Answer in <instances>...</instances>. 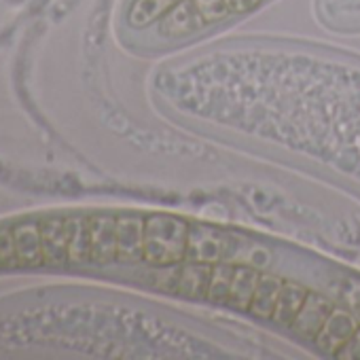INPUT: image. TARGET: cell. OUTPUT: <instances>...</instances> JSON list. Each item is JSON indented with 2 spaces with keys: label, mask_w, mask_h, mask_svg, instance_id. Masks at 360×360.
Masks as SVG:
<instances>
[{
  "label": "cell",
  "mask_w": 360,
  "mask_h": 360,
  "mask_svg": "<svg viewBox=\"0 0 360 360\" xmlns=\"http://www.w3.org/2000/svg\"><path fill=\"white\" fill-rule=\"evenodd\" d=\"M191 223L174 214H148L144 223V263L174 267L187 259Z\"/></svg>",
  "instance_id": "cell-1"
},
{
  "label": "cell",
  "mask_w": 360,
  "mask_h": 360,
  "mask_svg": "<svg viewBox=\"0 0 360 360\" xmlns=\"http://www.w3.org/2000/svg\"><path fill=\"white\" fill-rule=\"evenodd\" d=\"M333 311V303L318 295V292H311L307 295L303 307L299 309V314L295 316V320L290 322V330L297 333L299 337H305V339H316V335L320 333V328L324 326L328 314Z\"/></svg>",
  "instance_id": "cell-7"
},
{
  "label": "cell",
  "mask_w": 360,
  "mask_h": 360,
  "mask_svg": "<svg viewBox=\"0 0 360 360\" xmlns=\"http://www.w3.org/2000/svg\"><path fill=\"white\" fill-rule=\"evenodd\" d=\"M195 11L200 13L204 26H212V24H219L223 20H227L231 15L229 7L225 0H191Z\"/></svg>",
  "instance_id": "cell-14"
},
{
  "label": "cell",
  "mask_w": 360,
  "mask_h": 360,
  "mask_svg": "<svg viewBox=\"0 0 360 360\" xmlns=\"http://www.w3.org/2000/svg\"><path fill=\"white\" fill-rule=\"evenodd\" d=\"M358 314H360V305H358Z\"/></svg>",
  "instance_id": "cell-17"
},
{
  "label": "cell",
  "mask_w": 360,
  "mask_h": 360,
  "mask_svg": "<svg viewBox=\"0 0 360 360\" xmlns=\"http://www.w3.org/2000/svg\"><path fill=\"white\" fill-rule=\"evenodd\" d=\"M231 15H238V13H248L252 9H257L263 0H225Z\"/></svg>",
  "instance_id": "cell-16"
},
{
  "label": "cell",
  "mask_w": 360,
  "mask_h": 360,
  "mask_svg": "<svg viewBox=\"0 0 360 360\" xmlns=\"http://www.w3.org/2000/svg\"><path fill=\"white\" fill-rule=\"evenodd\" d=\"M282 282L284 280H280L276 276L261 274L248 314L257 316V318H263V320H271L276 303H278V295H280V288H282Z\"/></svg>",
  "instance_id": "cell-11"
},
{
  "label": "cell",
  "mask_w": 360,
  "mask_h": 360,
  "mask_svg": "<svg viewBox=\"0 0 360 360\" xmlns=\"http://www.w3.org/2000/svg\"><path fill=\"white\" fill-rule=\"evenodd\" d=\"M176 3H180V0H134L127 13V22L134 28H148L159 22Z\"/></svg>",
  "instance_id": "cell-12"
},
{
  "label": "cell",
  "mask_w": 360,
  "mask_h": 360,
  "mask_svg": "<svg viewBox=\"0 0 360 360\" xmlns=\"http://www.w3.org/2000/svg\"><path fill=\"white\" fill-rule=\"evenodd\" d=\"M236 267L238 265H231V263H225V261H219V263L212 265V278H210V288H208V299L206 301L223 303V305L227 303Z\"/></svg>",
  "instance_id": "cell-13"
},
{
  "label": "cell",
  "mask_w": 360,
  "mask_h": 360,
  "mask_svg": "<svg viewBox=\"0 0 360 360\" xmlns=\"http://www.w3.org/2000/svg\"><path fill=\"white\" fill-rule=\"evenodd\" d=\"M337 358H347V360H358L360 358V326L352 335V339L339 349Z\"/></svg>",
  "instance_id": "cell-15"
},
{
  "label": "cell",
  "mask_w": 360,
  "mask_h": 360,
  "mask_svg": "<svg viewBox=\"0 0 360 360\" xmlns=\"http://www.w3.org/2000/svg\"><path fill=\"white\" fill-rule=\"evenodd\" d=\"M307 295H309V290L303 284L284 280L282 288H280V295H278V303H276L271 320L282 324V326H290V322L295 320V316L303 307Z\"/></svg>",
  "instance_id": "cell-10"
},
{
  "label": "cell",
  "mask_w": 360,
  "mask_h": 360,
  "mask_svg": "<svg viewBox=\"0 0 360 360\" xmlns=\"http://www.w3.org/2000/svg\"><path fill=\"white\" fill-rule=\"evenodd\" d=\"M144 223L146 217L136 212L119 214V257L117 263H144Z\"/></svg>",
  "instance_id": "cell-5"
},
{
  "label": "cell",
  "mask_w": 360,
  "mask_h": 360,
  "mask_svg": "<svg viewBox=\"0 0 360 360\" xmlns=\"http://www.w3.org/2000/svg\"><path fill=\"white\" fill-rule=\"evenodd\" d=\"M157 24H159V32L169 39L187 37L206 28L191 0H180V3H176Z\"/></svg>",
  "instance_id": "cell-8"
},
{
  "label": "cell",
  "mask_w": 360,
  "mask_h": 360,
  "mask_svg": "<svg viewBox=\"0 0 360 360\" xmlns=\"http://www.w3.org/2000/svg\"><path fill=\"white\" fill-rule=\"evenodd\" d=\"M259 278H261V274L255 267L238 265L225 305H229V307H233L238 311H248L250 303H252V297H255V288H257Z\"/></svg>",
  "instance_id": "cell-9"
},
{
  "label": "cell",
  "mask_w": 360,
  "mask_h": 360,
  "mask_svg": "<svg viewBox=\"0 0 360 360\" xmlns=\"http://www.w3.org/2000/svg\"><path fill=\"white\" fill-rule=\"evenodd\" d=\"M358 318L347 311V309H337L333 307V311L328 314L324 326L320 328V333L316 335L314 343L318 349H322L324 354H333L337 356L339 349L352 339V335L358 328Z\"/></svg>",
  "instance_id": "cell-4"
},
{
  "label": "cell",
  "mask_w": 360,
  "mask_h": 360,
  "mask_svg": "<svg viewBox=\"0 0 360 360\" xmlns=\"http://www.w3.org/2000/svg\"><path fill=\"white\" fill-rule=\"evenodd\" d=\"M227 252V236L206 223H191L189 229V248L185 261L195 263H219Z\"/></svg>",
  "instance_id": "cell-3"
},
{
  "label": "cell",
  "mask_w": 360,
  "mask_h": 360,
  "mask_svg": "<svg viewBox=\"0 0 360 360\" xmlns=\"http://www.w3.org/2000/svg\"><path fill=\"white\" fill-rule=\"evenodd\" d=\"M212 278V265L210 263H195V261H183V265L176 271V284L174 295L191 299V301H204L208 299Z\"/></svg>",
  "instance_id": "cell-6"
},
{
  "label": "cell",
  "mask_w": 360,
  "mask_h": 360,
  "mask_svg": "<svg viewBox=\"0 0 360 360\" xmlns=\"http://www.w3.org/2000/svg\"><path fill=\"white\" fill-rule=\"evenodd\" d=\"M91 265H112L119 257V214L89 212Z\"/></svg>",
  "instance_id": "cell-2"
}]
</instances>
